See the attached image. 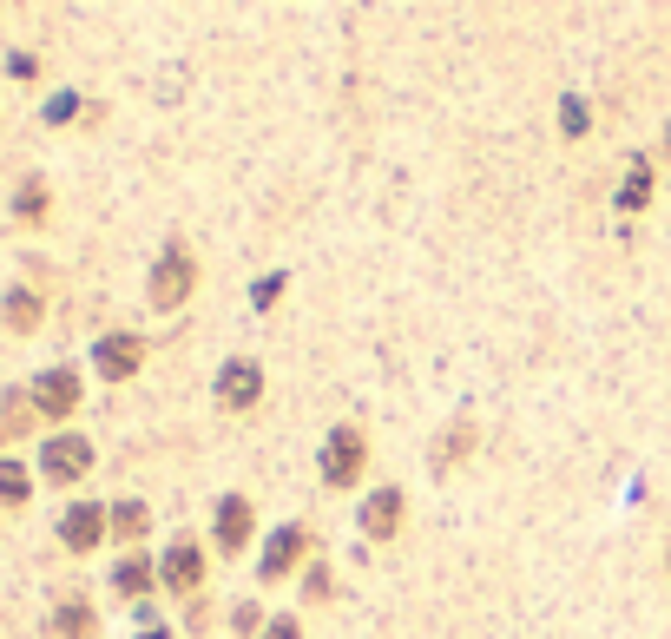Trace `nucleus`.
<instances>
[{
  "instance_id": "obj_23",
  "label": "nucleus",
  "mask_w": 671,
  "mask_h": 639,
  "mask_svg": "<svg viewBox=\"0 0 671 639\" xmlns=\"http://www.w3.org/2000/svg\"><path fill=\"white\" fill-rule=\"evenodd\" d=\"M303 600H329V567H310V574H303Z\"/></svg>"
},
{
  "instance_id": "obj_15",
  "label": "nucleus",
  "mask_w": 671,
  "mask_h": 639,
  "mask_svg": "<svg viewBox=\"0 0 671 639\" xmlns=\"http://www.w3.org/2000/svg\"><path fill=\"white\" fill-rule=\"evenodd\" d=\"M53 633H60V639H93L99 620H93V607H86V600H73V607L53 613Z\"/></svg>"
},
{
  "instance_id": "obj_1",
  "label": "nucleus",
  "mask_w": 671,
  "mask_h": 639,
  "mask_svg": "<svg viewBox=\"0 0 671 639\" xmlns=\"http://www.w3.org/2000/svg\"><path fill=\"white\" fill-rule=\"evenodd\" d=\"M316 468H323V488H356L362 468H369V429L362 422H336V429L323 435V455H316Z\"/></svg>"
},
{
  "instance_id": "obj_22",
  "label": "nucleus",
  "mask_w": 671,
  "mask_h": 639,
  "mask_svg": "<svg viewBox=\"0 0 671 639\" xmlns=\"http://www.w3.org/2000/svg\"><path fill=\"white\" fill-rule=\"evenodd\" d=\"M257 639H303V620H297V613H277V620H270Z\"/></svg>"
},
{
  "instance_id": "obj_19",
  "label": "nucleus",
  "mask_w": 671,
  "mask_h": 639,
  "mask_svg": "<svg viewBox=\"0 0 671 639\" xmlns=\"http://www.w3.org/2000/svg\"><path fill=\"white\" fill-rule=\"evenodd\" d=\"M7 323H14V330H33V323H40V297H33V290H7Z\"/></svg>"
},
{
  "instance_id": "obj_18",
  "label": "nucleus",
  "mask_w": 671,
  "mask_h": 639,
  "mask_svg": "<svg viewBox=\"0 0 671 639\" xmlns=\"http://www.w3.org/2000/svg\"><path fill=\"white\" fill-rule=\"evenodd\" d=\"M27 488H33V475L20 462H0V501H7V508H20V501H27Z\"/></svg>"
},
{
  "instance_id": "obj_10",
  "label": "nucleus",
  "mask_w": 671,
  "mask_h": 639,
  "mask_svg": "<svg viewBox=\"0 0 671 639\" xmlns=\"http://www.w3.org/2000/svg\"><path fill=\"white\" fill-rule=\"evenodd\" d=\"M33 409H40V416H73V409H79V369L53 363L47 376L33 383Z\"/></svg>"
},
{
  "instance_id": "obj_11",
  "label": "nucleus",
  "mask_w": 671,
  "mask_h": 639,
  "mask_svg": "<svg viewBox=\"0 0 671 639\" xmlns=\"http://www.w3.org/2000/svg\"><path fill=\"white\" fill-rule=\"evenodd\" d=\"M250 528H257V501L250 495H224L218 501V554H244Z\"/></svg>"
},
{
  "instance_id": "obj_4",
  "label": "nucleus",
  "mask_w": 671,
  "mask_h": 639,
  "mask_svg": "<svg viewBox=\"0 0 671 639\" xmlns=\"http://www.w3.org/2000/svg\"><path fill=\"white\" fill-rule=\"evenodd\" d=\"M218 409H231V416H250L257 402H264V363L257 356H231V363H218Z\"/></svg>"
},
{
  "instance_id": "obj_3",
  "label": "nucleus",
  "mask_w": 671,
  "mask_h": 639,
  "mask_svg": "<svg viewBox=\"0 0 671 639\" xmlns=\"http://www.w3.org/2000/svg\"><path fill=\"white\" fill-rule=\"evenodd\" d=\"M310 547H316V534H310V521H283V528H270V541H264V554H257V580H290L297 574V560H310Z\"/></svg>"
},
{
  "instance_id": "obj_7",
  "label": "nucleus",
  "mask_w": 671,
  "mask_h": 639,
  "mask_svg": "<svg viewBox=\"0 0 671 639\" xmlns=\"http://www.w3.org/2000/svg\"><path fill=\"white\" fill-rule=\"evenodd\" d=\"M93 363H99V376H106V383H125V376H139V363H145V336H132V330L99 336Z\"/></svg>"
},
{
  "instance_id": "obj_26",
  "label": "nucleus",
  "mask_w": 671,
  "mask_h": 639,
  "mask_svg": "<svg viewBox=\"0 0 671 639\" xmlns=\"http://www.w3.org/2000/svg\"><path fill=\"white\" fill-rule=\"evenodd\" d=\"M139 639H178V633H172V626H145Z\"/></svg>"
},
{
  "instance_id": "obj_16",
  "label": "nucleus",
  "mask_w": 671,
  "mask_h": 639,
  "mask_svg": "<svg viewBox=\"0 0 671 639\" xmlns=\"http://www.w3.org/2000/svg\"><path fill=\"white\" fill-rule=\"evenodd\" d=\"M586 126H593V106H586L579 93H566L560 99V132H566V139H586Z\"/></svg>"
},
{
  "instance_id": "obj_2",
  "label": "nucleus",
  "mask_w": 671,
  "mask_h": 639,
  "mask_svg": "<svg viewBox=\"0 0 671 639\" xmlns=\"http://www.w3.org/2000/svg\"><path fill=\"white\" fill-rule=\"evenodd\" d=\"M191 290H198V257H191L185 244H165L158 264H152V277H145V297H152L158 310H178Z\"/></svg>"
},
{
  "instance_id": "obj_14",
  "label": "nucleus",
  "mask_w": 671,
  "mask_h": 639,
  "mask_svg": "<svg viewBox=\"0 0 671 639\" xmlns=\"http://www.w3.org/2000/svg\"><path fill=\"white\" fill-rule=\"evenodd\" d=\"M645 205H652V165L632 159V172H625V185H619V211H645Z\"/></svg>"
},
{
  "instance_id": "obj_9",
  "label": "nucleus",
  "mask_w": 671,
  "mask_h": 639,
  "mask_svg": "<svg viewBox=\"0 0 671 639\" xmlns=\"http://www.w3.org/2000/svg\"><path fill=\"white\" fill-rule=\"evenodd\" d=\"M86 468H93V442H86V435H53L47 455H40V475L60 481V488H66V481H79Z\"/></svg>"
},
{
  "instance_id": "obj_20",
  "label": "nucleus",
  "mask_w": 671,
  "mask_h": 639,
  "mask_svg": "<svg viewBox=\"0 0 671 639\" xmlns=\"http://www.w3.org/2000/svg\"><path fill=\"white\" fill-rule=\"evenodd\" d=\"M283 284H290V277H283V271H270V277H264V284L250 290V304H257V310H277V297H283Z\"/></svg>"
},
{
  "instance_id": "obj_5",
  "label": "nucleus",
  "mask_w": 671,
  "mask_h": 639,
  "mask_svg": "<svg viewBox=\"0 0 671 639\" xmlns=\"http://www.w3.org/2000/svg\"><path fill=\"white\" fill-rule=\"evenodd\" d=\"M402 488H369L362 495V508H356V534L362 541H395L402 534Z\"/></svg>"
},
{
  "instance_id": "obj_12",
  "label": "nucleus",
  "mask_w": 671,
  "mask_h": 639,
  "mask_svg": "<svg viewBox=\"0 0 671 639\" xmlns=\"http://www.w3.org/2000/svg\"><path fill=\"white\" fill-rule=\"evenodd\" d=\"M152 580H158V567L145 554H125L119 567H112V587H119L125 600H145V593H152Z\"/></svg>"
},
{
  "instance_id": "obj_13",
  "label": "nucleus",
  "mask_w": 671,
  "mask_h": 639,
  "mask_svg": "<svg viewBox=\"0 0 671 639\" xmlns=\"http://www.w3.org/2000/svg\"><path fill=\"white\" fill-rule=\"evenodd\" d=\"M468 448H474V422H468V416H454L448 435H441V448H435V475H448L454 462H468Z\"/></svg>"
},
{
  "instance_id": "obj_8",
  "label": "nucleus",
  "mask_w": 671,
  "mask_h": 639,
  "mask_svg": "<svg viewBox=\"0 0 671 639\" xmlns=\"http://www.w3.org/2000/svg\"><path fill=\"white\" fill-rule=\"evenodd\" d=\"M106 528H112V514L99 508V501H73V508L60 514V541L73 547V554H93V547L106 541Z\"/></svg>"
},
{
  "instance_id": "obj_25",
  "label": "nucleus",
  "mask_w": 671,
  "mask_h": 639,
  "mask_svg": "<svg viewBox=\"0 0 671 639\" xmlns=\"http://www.w3.org/2000/svg\"><path fill=\"white\" fill-rule=\"evenodd\" d=\"M73 112H79V99H73V93H60V99L47 106V119H73Z\"/></svg>"
},
{
  "instance_id": "obj_17",
  "label": "nucleus",
  "mask_w": 671,
  "mask_h": 639,
  "mask_svg": "<svg viewBox=\"0 0 671 639\" xmlns=\"http://www.w3.org/2000/svg\"><path fill=\"white\" fill-rule=\"evenodd\" d=\"M145 521H152V514H145V501H119V508H112V534H125V541H139Z\"/></svg>"
},
{
  "instance_id": "obj_6",
  "label": "nucleus",
  "mask_w": 671,
  "mask_h": 639,
  "mask_svg": "<svg viewBox=\"0 0 671 639\" xmlns=\"http://www.w3.org/2000/svg\"><path fill=\"white\" fill-rule=\"evenodd\" d=\"M158 580L172 593H185V600H198V587H204V547L191 541V534H178L172 547H165V560H158Z\"/></svg>"
},
{
  "instance_id": "obj_24",
  "label": "nucleus",
  "mask_w": 671,
  "mask_h": 639,
  "mask_svg": "<svg viewBox=\"0 0 671 639\" xmlns=\"http://www.w3.org/2000/svg\"><path fill=\"white\" fill-rule=\"evenodd\" d=\"M20 218H47V185H27V198H20Z\"/></svg>"
},
{
  "instance_id": "obj_21",
  "label": "nucleus",
  "mask_w": 671,
  "mask_h": 639,
  "mask_svg": "<svg viewBox=\"0 0 671 639\" xmlns=\"http://www.w3.org/2000/svg\"><path fill=\"white\" fill-rule=\"evenodd\" d=\"M231 626H237V633H250V639H257V633H264L270 620H264V607H257V600H244V607L231 613Z\"/></svg>"
}]
</instances>
